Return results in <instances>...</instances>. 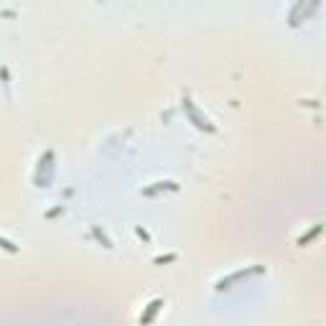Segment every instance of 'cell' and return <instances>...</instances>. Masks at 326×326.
<instances>
[{"instance_id":"obj_4","label":"cell","mask_w":326,"mask_h":326,"mask_svg":"<svg viewBox=\"0 0 326 326\" xmlns=\"http://www.w3.org/2000/svg\"><path fill=\"white\" fill-rule=\"evenodd\" d=\"M92 234H95V237H97V240H100L102 245H105V247H107V250H110V247H112V242L107 240V234H105V232H102L100 227H92Z\"/></svg>"},{"instance_id":"obj_3","label":"cell","mask_w":326,"mask_h":326,"mask_svg":"<svg viewBox=\"0 0 326 326\" xmlns=\"http://www.w3.org/2000/svg\"><path fill=\"white\" fill-rule=\"evenodd\" d=\"M176 189H178V184H174V181H158L155 186L146 189L143 194H146V197H150V194H155V191H176Z\"/></svg>"},{"instance_id":"obj_2","label":"cell","mask_w":326,"mask_h":326,"mask_svg":"<svg viewBox=\"0 0 326 326\" xmlns=\"http://www.w3.org/2000/svg\"><path fill=\"white\" fill-rule=\"evenodd\" d=\"M161 308H163V301H161V298H155V301H150V303H148V308L140 314V324H150V321H153V316L158 314Z\"/></svg>"},{"instance_id":"obj_6","label":"cell","mask_w":326,"mask_h":326,"mask_svg":"<svg viewBox=\"0 0 326 326\" xmlns=\"http://www.w3.org/2000/svg\"><path fill=\"white\" fill-rule=\"evenodd\" d=\"M0 247H3V250H8V252H18V245H13V242L5 240V237H0Z\"/></svg>"},{"instance_id":"obj_8","label":"cell","mask_w":326,"mask_h":326,"mask_svg":"<svg viewBox=\"0 0 326 326\" xmlns=\"http://www.w3.org/2000/svg\"><path fill=\"white\" fill-rule=\"evenodd\" d=\"M59 212H61V204H59V206H56V209H51V212H49V214H46V217H49V219H51V217H56V214H59Z\"/></svg>"},{"instance_id":"obj_1","label":"cell","mask_w":326,"mask_h":326,"mask_svg":"<svg viewBox=\"0 0 326 326\" xmlns=\"http://www.w3.org/2000/svg\"><path fill=\"white\" fill-rule=\"evenodd\" d=\"M184 110H186V115L191 117V123L197 125L199 130H206V133H214V125H212L209 120H206V117H201V115L197 112V107L191 105V100H189V97H184Z\"/></svg>"},{"instance_id":"obj_7","label":"cell","mask_w":326,"mask_h":326,"mask_svg":"<svg viewBox=\"0 0 326 326\" xmlns=\"http://www.w3.org/2000/svg\"><path fill=\"white\" fill-rule=\"evenodd\" d=\"M174 260H178V255H176V252H171V255H163V257H155V265H163V263H174Z\"/></svg>"},{"instance_id":"obj_5","label":"cell","mask_w":326,"mask_h":326,"mask_svg":"<svg viewBox=\"0 0 326 326\" xmlns=\"http://www.w3.org/2000/svg\"><path fill=\"white\" fill-rule=\"evenodd\" d=\"M319 232H321V225H316V227H314V229H311L308 234H303V237H301V240H298V245H306V242H311V240H314V237H316V234H319Z\"/></svg>"}]
</instances>
